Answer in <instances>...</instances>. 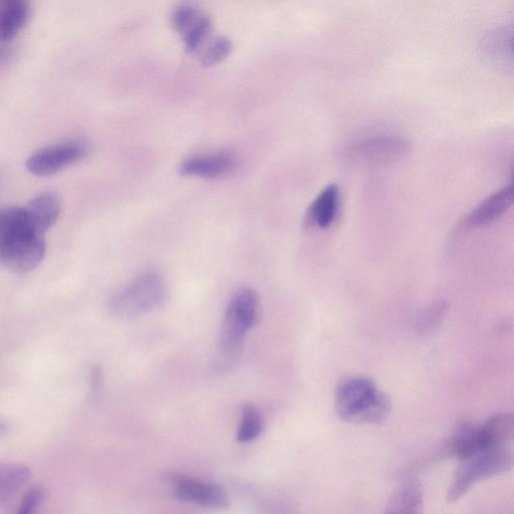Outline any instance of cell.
<instances>
[{"mask_svg": "<svg viewBox=\"0 0 514 514\" xmlns=\"http://www.w3.org/2000/svg\"><path fill=\"white\" fill-rule=\"evenodd\" d=\"M45 236L26 206L0 209V266L20 275L36 270L46 256Z\"/></svg>", "mask_w": 514, "mask_h": 514, "instance_id": "cell-1", "label": "cell"}, {"mask_svg": "<svg viewBox=\"0 0 514 514\" xmlns=\"http://www.w3.org/2000/svg\"><path fill=\"white\" fill-rule=\"evenodd\" d=\"M338 416L352 424H380L391 413V399L369 379L355 377L341 382L335 392Z\"/></svg>", "mask_w": 514, "mask_h": 514, "instance_id": "cell-2", "label": "cell"}, {"mask_svg": "<svg viewBox=\"0 0 514 514\" xmlns=\"http://www.w3.org/2000/svg\"><path fill=\"white\" fill-rule=\"evenodd\" d=\"M259 315V298L255 292L242 289L231 298L226 309L218 342L216 364L230 370L240 358L246 334Z\"/></svg>", "mask_w": 514, "mask_h": 514, "instance_id": "cell-3", "label": "cell"}, {"mask_svg": "<svg viewBox=\"0 0 514 514\" xmlns=\"http://www.w3.org/2000/svg\"><path fill=\"white\" fill-rule=\"evenodd\" d=\"M513 455L508 446L478 450L460 460L447 492V500L454 502L475 484L503 474L512 467Z\"/></svg>", "mask_w": 514, "mask_h": 514, "instance_id": "cell-4", "label": "cell"}, {"mask_svg": "<svg viewBox=\"0 0 514 514\" xmlns=\"http://www.w3.org/2000/svg\"><path fill=\"white\" fill-rule=\"evenodd\" d=\"M167 296L162 275L147 272L118 292L109 302L110 313L120 319H133L161 306Z\"/></svg>", "mask_w": 514, "mask_h": 514, "instance_id": "cell-5", "label": "cell"}, {"mask_svg": "<svg viewBox=\"0 0 514 514\" xmlns=\"http://www.w3.org/2000/svg\"><path fill=\"white\" fill-rule=\"evenodd\" d=\"M409 152L410 143L405 138L393 134H379L350 145L345 151V157L357 165L377 167L398 162Z\"/></svg>", "mask_w": 514, "mask_h": 514, "instance_id": "cell-6", "label": "cell"}, {"mask_svg": "<svg viewBox=\"0 0 514 514\" xmlns=\"http://www.w3.org/2000/svg\"><path fill=\"white\" fill-rule=\"evenodd\" d=\"M88 153L86 142L69 140L39 149L28 158L26 166L36 176H51L82 161Z\"/></svg>", "mask_w": 514, "mask_h": 514, "instance_id": "cell-7", "label": "cell"}, {"mask_svg": "<svg viewBox=\"0 0 514 514\" xmlns=\"http://www.w3.org/2000/svg\"><path fill=\"white\" fill-rule=\"evenodd\" d=\"M172 24L189 53L198 51L211 33L210 19L192 5H182L172 15Z\"/></svg>", "mask_w": 514, "mask_h": 514, "instance_id": "cell-8", "label": "cell"}, {"mask_svg": "<svg viewBox=\"0 0 514 514\" xmlns=\"http://www.w3.org/2000/svg\"><path fill=\"white\" fill-rule=\"evenodd\" d=\"M513 200L511 185L505 186L483 200L465 218V228H481L491 225L500 219L510 208Z\"/></svg>", "mask_w": 514, "mask_h": 514, "instance_id": "cell-9", "label": "cell"}, {"mask_svg": "<svg viewBox=\"0 0 514 514\" xmlns=\"http://www.w3.org/2000/svg\"><path fill=\"white\" fill-rule=\"evenodd\" d=\"M236 166L235 157L228 152L196 155L185 160L180 172L186 176L216 178L229 174Z\"/></svg>", "mask_w": 514, "mask_h": 514, "instance_id": "cell-10", "label": "cell"}, {"mask_svg": "<svg viewBox=\"0 0 514 514\" xmlns=\"http://www.w3.org/2000/svg\"><path fill=\"white\" fill-rule=\"evenodd\" d=\"M175 493L183 501L194 502L206 507L223 508L228 505L224 490L212 483L178 477L176 478Z\"/></svg>", "mask_w": 514, "mask_h": 514, "instance_id": "cell-11", "label": "cell"}, {"mask_svg": "<svg viewBox=\"0 0 514 514\" xmlns=\"http://www.w3.org/2000/svg\"><path fill=\"white\" fill-rule=\"evenodd\" d=\"M513 433L514 421L511 414L494 415L480 427H475V449L478 451L491 447L508 446L513 439Z\"/></svg>", "mask_w": 514, "mask_h": 514, "instance_id": "cell-12", "label": "cell"}, {"mask_svg": "<svg viewBox=\"0 0 514 514\" xmlns=\"http://www.w3.org/2000/svg\"><path fill=\"white\" fill-rule=\"evenodd\" d=\"M32 4L28 0H0V41L10 42L28 25Z\"/></svg>", "mask_w": 514, "mask_h": 514, "instance_id": "cell-13", "label": "cell"}, {"mask_svg": "<svg viewBox=\"0 0 514 514\" xmlns=\"http://www.w3.org/2000/svg\"><path fill=\"white\" fill-rule=\"evenodd\" d=\"M423 488L415 477L405 479L394 491L383 514H423Z\"/></svg>", "mask_w": 514, "mask_h": 514, "instance_id": "cell-14", "label": "cell"}, {"mask_svg": "<svg viewBox=\"0 0 514 514\" xmlns=\"http://www.w3.org/2000/svg\"><path fill=\"white\" fill-rule=\"evenodd\" d=\"M341 192L337 184L328 185L314 200L308 211V223L320 229L329 228L337 218Z\"/></svg>", "mask_w": 514, "mask_h": 514, "instance_id": "cell-15", "label": "cell"}, {"mask_svg": "<svg viewBox=\"0 0 514 514\" xmlns=\"http://www.w3.org/2000/svg\"><path fill=\"white\" fill-rule=\"evenodd\" d=\"M26 208L38 229L46 234L60 217L62 201L56 192L47 191L33 198Z\"/></svg>", "mask_w": 514, "mask_h": 514, "instance_id": "cell-16", "label": "cell"}, {"mask_svg": "<svg viewBox=\"0 0 514 514\" xmlns=\"http://www.w3.org/2000/svg\"><path fill=\"white\" fill-rule=\"evenodd\" d=\"M482 53L486 60L507 69L512 66V30L500 28L490 32L483 40Z\"/></svg>", "mask_w": 514, "mask_h": 514, "instance_id": "cell-17", "label": "cell"}, {"mask_svg": "<svg viewBox=\"0 0 514 514\" xmlns=\"http://www.w3.org/2000/svg\"><path fill=\"white\" fill-rule=\"evenodd\" d=\"M31 478V471L25 465L0 464V501L7 499Z\"/></svg>", "mask_w": 514, "mask_h": 514, "instance_id": "cell-18", "label": "cell"}, {"mask_svg": "<svg viewBox=\"0 0 514 514\" xmlns=\"http://www.w3.org/2000/svg\"><path fill=\"white\" fill-rule=\"evenodd\" d=\"M264 430V420L253 405H245L241 411V420L237 432V440L250 442L259 437Z\"/></svg>", "mask_w": 514, "mask_h": 514, "instance_id": "cell-19", "label": "cell"}, {"mask_svg": "<svg viewBox=\"0 0 514 514\" xmlns=\"http://www.w3.org/2000/svg\"><path fill=\"white\" fill-rule=\"evenodd\" d=\"M449 305L445 301L436 302L418 316L415 331L418 335H429L440 327L448 313Z\"/></svg>", "mask_w": 514, "mask_h": 514, "instance_id": "cell-20", "label": "cell"}, {"mask_svg": "<svg viewBox=\"0 0 514 514\" xmlns=\"http://www.w3.org/2000/svg\"><path fill=\"white\" fill-rule=\"evenodd\" d=\"M232 51V44L225 38L215 39L204 51L201 63L204 66H214L226 59Z\"/></svg>", "mask_w": 514, "mask_h": 514, "instance_id": "cell-21", "label": "cell"}, {"mask_svg": "<svg viewBox=\"0 0 514 514\" xmlns=\"http://www.w3.org/2000/svg\"><path fill=\"white\" fill-rule=\"evenodd\" d=\"M45 499V492L41 488L31 490L23 499L17 514H37L39 507Z\"/></svg>", "mask_w": 514, "mask_h": 514, "instance_id": "cell-22", "label": "cell"}]
</instances>
